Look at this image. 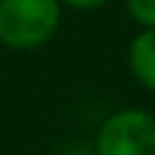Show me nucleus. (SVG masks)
<instances>
[{
  "label": "nucleus",
  "instance_id": "obj_2",
  "mask_svg": "<svg viewBox=\"0 0 155 155\" xmlns=\"http://www.w3.org/2000/svg\"><path fill=\"white\" fill-rule=\"evenodd\" d=\"M97 155H155V116L138 107L109 114L94 136Z\"/></svg>",
  "mask_w": 155,
  "mask_h": 155
},
{
  "label": "nucleus",
  "instance_id": "obj_3",
  "mask_svg": "<svg viewBox=\"0 0 155 155\" xmlns=\"http://www.w3.org/2000/svg\"><path fill=\"white\" fill-rule=\"evenodd\" d=\"M133 78L150 92H155V27H143L128 44L126 51Z\"/></svg>",
  "mask_w": 155,
  "mask_h": 155
},
{
  "label": "nucleus",
  "instance_id": "obj_6",
  "mask_svg": "<svg viewBox=\"0 0 155 155\" xmlns=\"http://www.w3.org/2000/svg\"><path fill=\"white\" fill-rule=\"evenodd\" d=\"M107 0H61V5H68L73 10H97L102 7Z\"/></svg>",
  "mask_w": 155,
  "mask_h": 155
},
{
  "label": "nucleus",
  "instance_id": "obj_5",
  "mask_svg": "<svg viewBox=\"0 0 155 155\" xmlns=\"http://www.w3.org/2000/svg\"><path fill=\"white\" fill-rule=\"evenodd\" d=\"M58 155H97L94 153V145H85V143H68Z\"/></svg>",
  "mask_w": 155,
  "mask_h": 155
},
{
  "label": "nucleus",
  "instance_id": "obj_1",
  "mask_svg": "<svg viewBox=\"0 0 155 155\" xmlns=\"http://www.w3.org/2000/svg\"><path fill=\"white\" fill-rule=\"evenodd\" d=\"M61 27V0H0V44L34 51Z\"/></svg>",
  "mask_w": 155,
  "mask_h": 155
},
{
  "label": "nucleus",
  "instance_id": "obj_4",
  "mask_svg": "<svg viewBox=\"0 0 155 155\" xmlns=\"http://www.w3.org/2000/svg\"><path fill=\"white\" fill-rule=\"evenodd\" d=\"M131 19L140 27H155V0H126Z\"/></svg>",
  "mask_w": 155,
  "mask_h": 155
}]
</instances>
